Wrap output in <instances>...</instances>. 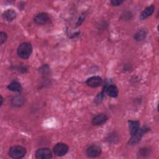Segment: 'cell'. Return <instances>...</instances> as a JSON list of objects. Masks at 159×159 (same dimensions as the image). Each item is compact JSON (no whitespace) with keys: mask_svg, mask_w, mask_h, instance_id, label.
Listing matches in <instances>:
<instances>
[{"mask_svg":"<svg viewBox=\"0 0 159 159\" xmlns=\"http://www.w3.org/2000/svg\"><path fill=\"white\" fill-rule=\"evenodd\" d=\"M150 130L149 127L147 126H143L142 127L140 128L138 132L134 135L131 136L130 139L128 141V144L132 145H135L137 143H139L143 135L147 133L148 130Z\"/></svg>","mask_w":159,"mask_h":159,"instance_id":"3","label":"cell"},{"mask_svg":"<svg viewBox=\"0 0 159 159\" xmlns=\"http://www.w3.org/2000/svg\"><path fill=\"white\" fill-rule=\"evenodd\" d=\"M50 17L46 12H40L34 17V22L37 25H43L48 22Z\"/></svg>","mask_w":159,"mask_h":159,"instance_id":"8","label":"cell"},{"mask_svg":"<svg viewBox=\"0 0 159 159\" xmlns=\"http://www.w3.org/2000/svg\"><path fill=\"white\" fill-rule=\"evenodd\" d=\"M147 35V32L144 29L139 30L134 35V39L136 41H142L144 40Z\"/></svg>","mask_w":159,"mask_h":159,"instance_id":"16","label":"cell"},{"mask_svg":"<svg viewBox=\"0 0 159 159\" xmlns=\"http://www.w3.org/2000/svg\"><path fill=\"white\" fill-rule=\"evenodd\" d=\"M33 48L32 45L28 42L20 43L17 49V53L19 57L23 59H27L30 57L32 53Z\"/></svg>","mask_w":159,"mask_h":159,"instance_id":"1","label":"cell"},{"mask_svg":"<svg viewBox=\"0 0 159 159\" xmlns=\"http://www.w3.org/2000/svg\"><path fill=\"white\" fill-rule=\"evenodd\" d=\"M10 103L14 107H20L24 104L25 99L21 95H16L11 98Z\"/></svg>","mask_w":159,"mask_h":159,"instance_id":"10","label":"cell"},{"mask_svg":"<svg viewBox=\"0 0 159 159\" xmlns=\"http://www.w3.org/2000/svg\"><path fill=\"white\" fill-rule=\"evenodd\" d=\"M35 157L37 159H50L52 158V153L48 148H40L35 151Z\"/></svg>","mask_w":159,"mask_h":159,"instance_id":"5","label":"cell"},{"mask_svg":"<svg viewBox=\"0 0 159 159\" xmlns=\"http://www.w3.org/2000/svg\"><path fill=\"white\" fill-rule=\"evenodd\" d=\"M69 147L68 146L62 142L57 143L53 147V153L58 157H62L65 155L68 152Z\"/></svg>","mask_w":159,"mask_h":159,"instance_id":"4","label":"cell"},{"mask_svg":"<svg viewBox=\"0 0 159 159\" xmlns=\"http://www.w3.org/2000/svg\"><path fill=\"white\" fill-rule=\"evenodd\" d=\"M123 1L122 0H112L110 1L111 4L113 6H120L121 4L123 3Z\"/></svg>","mask_w":159,"mask_h":159,"instance_id":"21","label":"cell"},{"mask_svg":"<svg viewBox=\"0 0 159 159\" xmlns=\"http://www.w3.org/2000/svg\"><path fill=\"white\" fill-rule=\"evenodd\" d=\"M106 94L111 98H116L119 94V91L115 85H109L106 89Z\"/></svg>","mask_w":159,"mask_h":159,"instance_id":"15","label":"cell"},{"mask_svg":"<svg viewBox=\"0 0 159 159\" xmlns=\"http://www.w3.org/2000/svg\"><path fill=\"white\" fill-rule=\"evenodd\" d=\"M0 101H1L0 104H1V106H2V104H3V102H4V98L2 96H1V97H0Z\"/></svg>","mask_w":159,"mask_h":159,"instance_id":"23","label":"cell"},{"mask_svg":"<svg viewBox=\"0 0 159 159\" xmlns=\"http://www.w3.org/2000/svg\"><path fill=\"white\" fill-rule=\"evenodd\" d=\"M84 19H85V16H84V14H81V15L80 16V17H79V19H78V21H77L76 27L80 25L81 24V23L83 22V20H84Z\"/></svg>","mask_w":159,"mask_h":159,"instance_id":"22","label":"cell"},{"mask_svg":"<svg viewBox=\"0 0 159 159\" xmlns=\"http://www.w3.org/2000/svg\"><path fill=\"white\" fill-rule=\"evenodd\" d=\"M108 120V117L105 114H99L94 116L92 119V124L94 125H101L104 124Z\"/></svg>","mask_w":159,"mask_h":159,"instance_id":"9","label":"cell"},{"mask_svg":"<svg viewBox=\"0 0 159 159\" xmlns=\"http://www.w3.org/2000/svg\"><path fill=\"white\" fill-rule=\"evenodd\" d=\"M7 89L13 92H20L22 90V87L20 83L17 81H13L10 83L7 86Z\"/></svg>","mask_w":159,"mask_h":159,"instance_id":"14","label":"cell"},{"mask_svg":"<svg viewBox=\"0 0 159 159\" xmlns=\"http://www.w3.org/2000/svg\"><path fill=\"white\" fill-rule=\"evenodd\" d=\"M27 153L26 149L20 145H14L9 150V156L13 159H20L25 157Z\"/></svg>","mask_w":159,"mask_h":159,"instance_id":"2","label":"cell"},{"mask_svg":"<svg viewBox=\"0 0 159 159\" xmlns=\"http://www.w3.org/2000/svg\"><path fill=\"white\" fill-rule=\"evenodd\" d=\"M129 124V128L130 130V135L132 136L135 135L138 130H139L140 127V122L138 120H130L128 121Z\"/></svg>","mask_w":159,"mask_h":159,"instance_id":"12","label":"cell"},{"mask_svg":"<svg viewBox=\"0 0 159 159\" xmlns=\"http://www.w3.org/2000/svg\"><path fill=\"white\" fill-rule=\"evenodd\" d=\"M102 83V79L99 76H93L88 78L86 81V84H87V86L93 88H96L101 86Z\"/></svg>","mask_w":159,"mask_h":159,"instance_id":"7","label":"cell"},{"mask_svg":"<svg viewBox=\"0 0 159 159\" xmlns=\"http://www.w3.org/2000/svg\"><path fill=\"white\" fill-rule=\"evenodd\" d=\"M107 140L108 142L112 143H116L119 140V137L115 134H111L110 135L108 136Z\"/></svg>","mask_w":159,"mask_h":159,"instance_id":"18","label":"cell"},{"mask_svg":"<svg viewBox=\"0 0 159 159\" xmlns=\"http://www.w3.org/2000/svg\"><path fill=\"white\" fill-rule=\"evenodd\" d=\"M139 154L142 157H146L149 156L150 154H151V151L148 148H145V147L142 148L140 149V150L139 152Z\"/></svg>","mask_w":159,"mask_h":159,"instance_id":"17","label":"cell"},{"mask_svg":"<svg viewBox=\"0 0 159 159\" xmlns=\"http://www.w3.org/2000/svg\"><path fill=\"white\" fill-rule=\"evenodd\" d=\"M154 7L153 6L151 5L150 6L147 7L140 14V19L141 20H145L147 19L148 17H150L154 12Z\"/></svg>","mask_w":159,"mask_h":159,"instance_id":"13","label":"cell"},{"mask_svg":"<svg viewBox=\"0 0 159 159\" xmlns=\"http://www.w3.org/2000/svg\"><path fill=\"white\" fill-rule=\"evenodd\" d=\"M7 39V35L6 32L1 31L0 32V44L2 45L4 43H5Z\"/></svg>","mask_w":159,"mask_h":159,"instance_id":"20","label":"cell"},{"mask_svg":"<svg viewBox=\"0 0 159 159\" xmlns=\"http://www.w3.org/2000/svg\"><path fill=\"white\" fill-rule=\"evenodd\" d=\"M17 14L16 11H15L14 9H9L5 11L2 14V17L4 20L8 22H11L14 20L17 17Z\"/></svg>","mask_w":159,"mask_h":159,"instance_id":"11","label":"cell"},{"mask_svg":"<svg viewBox=\"0 0 159 159\" xmlns=\"http://www.w3.org/2000/svg\"><path fill=\"white\" fill-rule=\"evenodd\" d=\"M86 153L89 158L98 157L101 153V148L98 145H91L86 148Z\"/></svg>","mask_w":159,"mask_h":159,"instance_id":"6","label":"cell"},{"mask_svg":"<svg viewBox=\"0 0 159 159\" xmlns=\"http://www.w3.org/2000/svg\"><path fill=\"white\" fill-rule=\"evenodd\" d=\"M103 98H104V93H103V91H102V92L98 93V95L95 97V98L94 99V102L96 104H100L102 101Z\"/></svg>","mask_w":159,"mask_h":159,"instance_id":"19","label":"cell"}]
</instances>
